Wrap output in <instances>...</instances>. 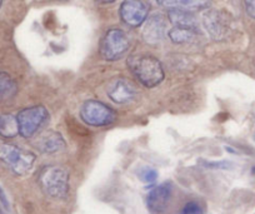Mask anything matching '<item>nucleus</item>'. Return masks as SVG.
Wrapping results in <instances>:
<instances>
[{"label": "nucleus", "mask_w": 255, "mask_h": 214, "mask_svg": "<svg viewBox=\"0 0 255 214\" xmlns=\"http://www.w3.org/2000/svg\"><path fill=\"white\" fill-rule=\"evenodd\" d=\"M128 66L138 82L146 88L158 87L164 80L163 65L151 55L139 54L130 56L128 59Z\"/></svg>", "instance_id": "obj_1"}, {"label": "nucleus", "mask_w": 255, "mask_h": 214, "mask_svg": "<svg viewBox=\"0 0 255 214\" xmlns=\"http://www.w3.org/2000/svg\"><path fill=\"white\" fill-rule=\"evenodd\" d=\"M36 156L31 152L24 151L15 144L5 142L0 138V162H3L14 174L25 176L33 169Z\"/></svg>", "instance_id": "obj_2"}, {"label": "nucleus", "mask_w": 255, "mask_h": 214, "mask_svg": "<svg viewBox=\"0 0 255 214\" xmlns=\"http://www.w3.org/2000/svg\"><path fill=\"white\" fill-rule=\"evenodd\" d=\"M39 183L45 194L54 199L67 198L69 193V174L60 167H45L39 174Z\"/></svg>", "instance_id": "obj_3"}, {"label": "nucleus", "mask_w": 255, "mask_h": 214, "mask_svg": "<svg viewBox=\"0 0 255 214\" xmlns=\"http://www.w3.org/2000/svg\"><path fill=\"white\" fill-rule=\"evenodd\" d=\"M130 48V41L122 29H110L100 41V55L108 61L122 59Z\"/></svg>", "instance_id": "obj_4"}, {"label": "nucleus", "mask_w": 255, "mask_h": 214, "mask_svg": "<svg viewBox=\"0 0 255 214\" xmlns=\"http://www.w3.org/2000/svg\"><path fill=\"white\" fill-rule=\"evenodd\" d=\"M48 119V110L41 105H35V107L25 108V109L20 110L19 114L16 115L19 134L23 138L34 137Z\"/></svg>", "instance_id": "obj_5"}, {"label": "nucleus", "mask_w": 255, "mask_h": 214, "mask_svg": "<svg viewBox=\"0 0 255 214\" xmlns=\"http://www.w3.org/2000/svg\"><path fill=\"white\" fill-rule=\"evenodd\" d=\"M80 118L92 127H105L115 122L117 114L112 108L99 100H88L80 108Z\"/></svg>", "instance_id": "obj_6"}, {"label": "nucleus", "mask_w": 255, "mask_h": 214, "mask_svg": "<svg viewBox=\"0 0 255 214\" xmlns=\"http://www.w3.org/2000/svg\"><path fill=\"white\" fill-rule=\"evenodd\" d=\"M148 6L143 0H124L120 6V18L127 25L138 28L148 18Z\"/></svg>", "instance_id": "obj_7"}, {"label": "nucleus", "mask_w": 255, "mask_h": 214, "mask_svg": "<svg viewBox=\"0 0 255 214\" xmlns=\"http://www.w3.org/2000/svg\"><path fill=\"white\" fill-rule=\"evenodd\" d=\"M203 24L205 29L215 40H223L230 31L229 16L219 10H209L203 16Z\"/></svg>", "instance_id": "obj_8"}, {"label": "nucleus", "mask_w": 255, "mask_h": 214, "mask_svg": "<svg viewBox=\"0 0 255 214\" xmlns=\"http://www.w3.org/2000/svg\"><path fill=\"white\" fill-rule=\"evenodd\" d=\"M107 94L117 104H128L138 95L135 85L125 78H117L108 85Z\"/></svg>", "instance_id": "obj_9"}, {"label": "nucleus", "mask_w": 255, "mask_h": 214, "mask_svg": "<svg viewBox=\"0 0 255 214\" xmlns=\"http://www.w3.org/2000/svg\"><path fill=\"white\" fill-rule=\"evenodd\" d=\"M173 196V186L170 182H164L151 189L146 196V206L153 213H163L168 208Z\"/></svg>", "instance_id": "obj_10"}, {"label": "nucleus", "mask_w": 255, "mask_h": 214, "mask_svg": "<svg viewBox=\"0 0 255 214\" xmlns=\"http://www.w3.org/2000/svg\"><path fill=\"white\" fill-rule=\"evenodd\" d=\"M166 33V19L160 14L151 15L145 20L143 29V38L148 44L155 45L160 43Z\"/></svg>", "instance_id": "obj_11"}, {"label": "nucleus", "mask_w": 255, "mask_h": 214, "mask_svg": "<svg viewBox=\"0 0 255 214\" xmlns=\"http://www.w3.org/2000/svg\"><path fill=\"white\" fill-rule=\"evenodd\" d=\"M156 3L168 10H184V11H200L209 9L213 0H155Z\"/></svg>", "instance_id": "obj_12"}, {"label": "nucleus", "mask_w": 255, "mask_h": 214, "mask_svg": "<svg viewBox=\"0 0 255 214\" xmlns=\"http://www.w3.org/2000/svg\"><path fill=\"white\" fill-rule=\"evenodd\" d=\"M36 147L44 154H55L64 151L67 144L60 133L49 130L39 138L36 142Z\"/></svg>", "instance_id": "obj_13"}, {"label": "nucleus", "mask_w": 255, "mask_h": 214, "mask_svg": "<svg viewBox=\"0 0 255 214\" xmlns=\"http://www.w3.org/2000/svg\"><path fill=\"white\" fill-rule=\"evenodd\" d=\"M168 18L174 26H180V28H189L198 30V21L193 13L184 10H169Z\"/></svg>", "instance_id": "obj_14"}, {"label": "nucleus", "mask_w": 255, "mask_h": 214, "mask_svg": "<svg viewBox=\"0 0 255 214\" xmlns=\"http://www.w3.org/2000/svg\"><path fill=\"white\" fill-rule=\"evenodd\" d=\"M16 93H18V85L15 80L5 71H0V99H11Z\"/></svg>", "instance_id": "obj_15"}, {"label": "nucleus", "mask_w": 255, "mask_h": 214, "mask_svg": "<svg viewBox=\"0 0 255 214\" xmlns=\"http://www.w3.org/2000/svg\"><path fill=\"white\" fill-rule=\"evenodd\" d=\"M19 134L18 120L11 114H0V135L4 138H13Z\"/></svg>", "instance_id": "obj_16"}, {"label": "nucleus", "mask_w": 255, "mask_h": 214, "mask_svg": "<svg viewBox=\"0 0 255 214\" xmlns=\"http://www.w3.org/2000/svg\"><path fill=\"white\" fill-rule=\"evenodd\" d=\"M197 31L198 30H194V29L174 26L173 29H170V30H169L168 35L173 43L185 44V43H189L190 40H193V38L195 36Z\"/></svg>", "instance_id": "obj_17"}, {"label": "nucleus", "mask_w": 255, "mask_h": 214, "mask_svg": "<svg viewBox=\"0 0 255 214\" xmlns=\"http://www.w3.org/2000/svg\"><path fill=\"white\" fill-rule=\"evenodd\" d=\"M179 214H204V208L197 201H189L184 204Z\"/></svg>", "instance_id": "obj_18"}, {"label": "nucleus", "mask_w": 255, "mask_h": 214, "mask_svg": "<svg viewBox=\"0 0 255 214\" xmlns=\"http://www.w3.org/2000/svg\"><path fill=\"white\" fill-rule=\"evenodd\" d=\"M139 178L144 182V183H155V181L158 179V172L153 168H149V167H144L139 171Z\"/></svg>", "instance_id": "obj_19"}, {"label": "nucleus", "mask_w": 255, "mask_h": 214, "mask_svg": "<svg viewBox=\"0 0 255 214\" xmlns=\"http://www.w3.org/2000/svg\"><path fill=\"white\" fill-rule=\"evenodd\" d=\"M204 164L207 168L212 169H230L233 167V164L228 161H220V162H204Z\"/></svg>", "instance_id": "obj_20"}, {"label": "nucleus", "mask_w": 255, "mask_h": 214, "mask_svg": "<svg viewBox=\"0 0 255 214\" xmlns=\"http://www.w3.org/2000/svg\"><path fill=\"white\" fill-rule=\"evenodd\" d=\"M245 10L250 18L255 19V0H244Z\"/></svg>", "instance_id": "obj_21"}, {"label": "nucleus", "mask_w": 255, "mask_h": 214, "mask_svg": "<svg viewBox=\"0 0 255 214\" xmlns=\"http://www.w3.org/2000/svg\"><path fill=\"white\" fill-rule=\"evenodd\" d=\"M117 0H95V3L102 4V5H107V4H113L115 3Z\"/></svg>", "instance_id": "obj_22"}, {"label": "nucleus", "mask_w": 255, "mask_h": 214, "mask_svg": "<svg viewBox=\"0 0 255 214\" xmlns=\"http://www.w3.org/2000/svg\"><path fill=\"white\" fill-rule=\"evenodd\" d=\"M0 199H1V203H3L4 206L8 208V202H6V198H5V196H4V193H3V191H1V189H0Z\"/></svg>", "instance_id": "obj_23"}, {"label": "nucleus", "mask_w": 255, "mask_h": 214, "mask_svg": "<svg viewBox=\"0 0 255 214\" xmlns=\"http://www.w3.org/2000/svg\"><path fill=\"white\" fill-rule=\"evenodd\" d=\"M252 174L253 176H255V166L252 168Z\"/></svg>", "instance_id": "obj_24"}, {"label": "nucleus", "mask_w": 255, "mask_h": 214, "mask_svg": "<svg viewBox=\"0 0 255 214\" xmlns=\"http://www.w3.org/2000/svg\"><path fill=\"white\" fill-rule=\"evenodd\" d=\"M1 4H3V0H0V8H1Z\"/></svg>", "instance_id": "obj_25"}, {"label": "nucleus", "mask_w": 255, "mask_h": 214, "mask_svg": "<svg viewBox=\"0 0 255 214\" xmlns=\"http://www.w3.org/2000/svg\"><path fill=\"white\" fill-rule=\"evenodd\" d=\"M56 1H68V0H56Z\"/></svg>", "instance_id": "obj_26"}]
</instances>
